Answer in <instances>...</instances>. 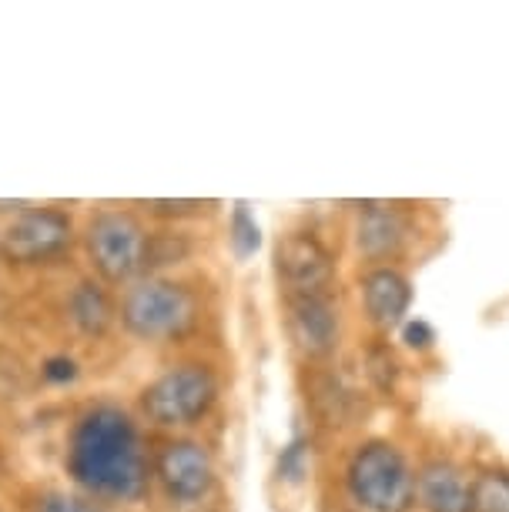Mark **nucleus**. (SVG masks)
<instances>
[{
	"label": "nucleus",
	"mask_w": 509,
	"mask_h": 512,
	"mask_svg": "<svg viewBox=\"0 0 509 512\" xmlns=\"http://www.w3.org/2000/svg\"><path fill=\"white\" fill-rule=\"evenodd\" d=\"M67 486L111 509H138L151 496V432L131 405L91 399L71 415L61 446Z\"/></svg>",
	"instance_id": "1"
},
{
	"label": "nucleus",
	"mask_w": 509,
	"mask_h": 512,
	"mask_svg": "<svg viewBox=\"0 0 509 512\" xmlns=\"http://www.w3.org/2000/svg\"><path fill=\"white\" fill-rule=\"evenodd\" d=\"M222 402V375L205 359H175L134 392L131 412L151 436H191Z\"/></svg>",
	"instance_id": "2"
},
{
	"label": "nucleus",
	"mask_w": 509,
	"mask_h": 512,
	"mask_svg": "<svg viewBox=\"0 0 509 512\" xmlns=\"http://www.w3.org/2000/svg\"><path fill=\"white\" fill-rule=\"evenodd\" d=\"M148 245L151 225L131 201H98L81 211L78 258L84 272L111 292L148 275Z\"/></svg>",
	"instance_id": "3"
},
{
	"label": "nucleus",
	"mask_w": 509,
	"mask_h": 512,
	"mask_svg": "<svg viewBox=\"0 0 509 512\" xmlns=\"http://www.w3.org/2000/svg\"><path fill=\"white\" fill-rule=\"evenodd\" d=\"M201 295L181 275H144L118 292V328L138 345H175L201 325Z\"/></svg>",
	"instance_id": "4"
},
{
	"label": "nucleus",
	"mask_w": 509,
	"mask_h": 512,
	"mask_svg": "<svg viewBox=\"0 0 509 512\" xmlns=\"http://www.w3.org/2000/svg\"><path fill=\"white\" fill-rule=\"evenodd\" d=\"M81 215L61 201H27L4 221V268L57 272L78 258Z\"/></svg>",
	"instance_id": "5"
},
{
	"label": "nucleus",
	"mask_w": 509,
	"mask_h": 512,
	"mask_svg": "<svg viewBox=\"0 0 509 512\" xmlns=\"http://www.w3.org/2000/svg\"><path fill=\"white\" fill-rule=\"evenodd\" d=\"M345 492L362 512H412L416 472L406 452L389 439H366L345 462Z\"/></svg>",
	"instance_id": "6"
},
{
	"label": "nucleus",
	"mask_w": 509,
	"mask_h": 512,
	"mask_svg": "<svg viewBox=\"0 0 509 512\" xmlns=\"http://www.w3.org/2000/svg\"><path fill=\"white\" fill-rule=\"evenodd\" d=\"M215 489V452L198 436H151V496L175 509H205Z\"/></svg>",
	"instance_id": "7"
},
{
	"label": "nucleus",
	"mask_w": 509,
	"mask_h": 512,
	"mask_svg": "<svg viewBox=\"0 0 509 512\" xmlns=\"http://www.w3.org/2000/svg\"><path fill=\"white\" fill-rule=\"evenodd\" d=\"M272 265L282 295H332L335 255L325 238L312 228H292L275 238Z\"/></svg>",
	"instance_id": "8"
},
{
	"label": "nucleus",
	"mask_w": 509,
	"mask_h": 512,
	"mask_svg": "<svg viewBox=\"0 0 509 512\" xmlns=\"http://www.w3.org/2000/svg\"><path fill=\"white\" fill-rule=\"evenodd\" d=\"M285 332L309 362L332 359L339 349L342 315L332 295H282Z\"/></svg>",
	"instance_id": "9"
},
{
	"label": "nucleus",
	"mask_w": 509,
	"mask_h": 512,
	"mask_svg": "<svg viewBox=\"0 0 509 512\" xmlns=\"http://www.w3.org/2000/svg\"><path fill=\"white\" fill-rule=\"evenodd\" d=\"M355 251L376 265H386L406 251L412 238V218L402 205L389 201H366L355 215Z\"/></svg>",
	"instance_id": "10"
},
{
	"label": "nucleus",
	"mask_w": 509,
	"mask_h": 512,
	"mask_svg": "<svg viewBox=\"0 0 509 512\" xmlns=\"http://www.w3.org/2000/svg\"><path fill=\"white\" fill-rule=\"evenodd\" d=\"M359 298L366 308V318L379 332L402 328L412 308V282L392 265H372L359 278Z\"/></svg>",
	"instance_id": "11"
},
{
	"label": "nucleus",
	"mask_w": 509,
	"mask_h": 512,
	"mask_svg": "<svg viewBox=\"0 0 509 512\" xmlns=\"http://www.w3.org/2000/svg\"><path fill=\"white\" fill-rule=\"evenodd\" d=\"M64 318L81 338H104L118 328V292L84 272L64 295Z\"/></svg>",
	"instance_id": "12"
},
{
	"label": "nucleus",
	"mask_w": 509,
	"mask_h": 512,
	"mask_svg": "<svg viewBox=\"0 0 509 512\" xmlns=\"http://www.w3.org/2000/svg\"><path fill=\"white\" fill-rule=\"evenodd\" d=\"M416 506L422 512H473V479L453 459H429L416 472Z\"/></svg>",
	"instance_id": "13"
},
{
	"label": "nucleus",
	"mask_w": 509,
	"mask_h": 512,
	"mask_svg": "<svg viewBox=\"0 0 509 512\" xmlns=\"http://www.w3.org/2000/svg\"><path fill=\"white\" fill-rule=\"evenodd\" d=\"M14 512H131V509H111L104 502L84 496L67 482H37L21 496Z\"/></svg>",
	"instance_id": "14"
},
{
	"label": "nucleus",
	"mask_w": 509,
	"mask_h": 512,
	"mask_svg": "<svg viewBox=\"0 0 509 512\" xmlns=\"http://www.w3.org/2000/svg\"><path fill=\"white\" fill-rule=\"evenodd\" d=\"M131 205L155 228H178L181 221H198L211 208H218L215 201H198V198H151V201H131Z\"/></svg>",
	"instance_id": "15"
},
{
	"label": "nucleus",
	"mask_w": 509,
	"mask_h": 512,
	"mask_svg": "<svg viewBox=\"0 0 509 512\" xmlns=\"http://www.w3.org/2000/svg\"><path fill=\"white\" fill-rule=\"evenodd\" d=\"M312 402H315V409H319V415L329 425H349L352 419V409H355V392L345 385L339 375H332V372H325L315 379L312 385Z\"/></svg>",
	"instance_id": "16"
},
{
	"label": "nucleus",
	"mask_w": 509,
	"mask_h": 512,
	"mask_svg": "<svg viewBox=\"0 0 509 512\" xmlns=\"http://www.w3.org/2000/svg\"><path fill=\"white\" fill-rule=\"evenodd\" d=\"M228 245H232L238 262H248L262 248V225H258L255 211L245 201H235L232 215H228Z\"/></svg>",
	"instance_id": "17"
},
{
	"label": "nucleus",
	"mask_w": 509,
	"mask_h": 512,
	"mask_svg": "<svg viewBox=\"0 0 509 512\" xmlns=\"http://www.w3.org/2000/svg\"><path fill=\"white\" fill-rule=\"evenodd\" d=\"M473 512H509V469H483L473 479Z\"/></svg>",
	"instance_id": "18"
},
{
	"label": "nucleus",
	"mask_w": 509,
	"mask_h": 512,
	"mask_svg": "<svg viewBox=\"0 0 509 512\" xmlns=\"http://www.w3.org/2000/svg\"><path fill=\"white\" fill-rule=\"evenodd\" d=\"M309 439L305 436H292L285 442V449L278 452V479L282 482H292V486H299L305 479V472H309Z\"/></svg>",
	"instance_id": "19"
},
{
	"label": "nucleus",
	"mask_w": 509,
	"mask_h": 512,
	"mask_svg": "<svg viewBox=\"0 0 509 512\" xmlns=\"http://www.w3.org/2000/svg\"><path fill=\"white\" fill-rule=\"evenodd\" d=\"M366 369H369V379L376 382L379 392H392L396 389V379H399V362L392 359V352L386 345H372L366 352Z\"/></svg>",
	"instance_id": "20"
},
{
	"label": "nucleus",
	"mask_w": 509,
	"mask_h": 512,
	"mask_svg": "<svg viewBox=\"0 0 509 512\" xmlns=\"http://www.w3.org/2000/svg\"><path fill=\"white\" fill-rule=\"evenodd\" d=\"M399 335H402V345L412 352H429L432 345H436V328H432L426 318H406Z\"/></svg>",
	"instance_id": "21"
},
{
	"label": "nucleus",
	"mask_w": 509,
	"mask_h": 512,
	"mask_svg": "<svg viewBox=\"0 0 509 512\" xmlns=\"http://www.w3.org/2000/svg\"><path fill=\"white\" fill-rule=\"evenodd\" d=\"M7 476V456H4V446H0V482Z\"/></svg>",
	"instance_id": "22"
},
{
	"label": "nucleus",
	"mask_w": 509,
	"mask_h": 512,
	"mask_svg": "<svg viewBox=\"0 0 509 512\" xmlns=\"http://www.w3.org/2000/svg\"><path fill=\"white\" fill-rule=\"evenodd\" d=\"M0 268H4V221H0Z\"/></svg>",
	"instance_id": "23"
},
{
	"label": "nucleus",
	"mask_w": 509,
	"mask_h": 512,
	"mask_svg": "<svg viewBox=\"0 0 509 512\" xmlns=\"http://www.w3.org/2000/svg\"><path fill=\"white\" fill-rule=\"evenodd\" d=\"M0 512H14L11 506H7V502H0Z\"/></svg>",
	"instance_id": "24"
},
{
	"label": "nucleus",
	"mask_w": 509,
	"mask_h": 512,
	"mask_svg": "<svg viewBox=\"0 0 509 512\" xmlns=\"http://www.w3.org/2000/svg\"><path fill=\"white\" fill-rule=\"evenodd\" d=\"M201 512H211V509H201Z\"/></svg>",
	"instance_id": "25"
}]
</instances>
